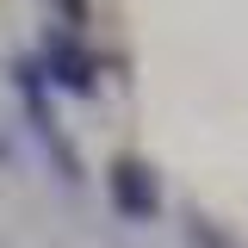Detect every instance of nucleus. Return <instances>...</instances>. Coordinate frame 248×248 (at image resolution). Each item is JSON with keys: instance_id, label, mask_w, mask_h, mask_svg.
<instances>
[{"instance_id": "obj_1", "label": "nucleus", "mask_w": 248, "mask_h": 248, "mask_svg": "<svg viewBox=\"0 0 248 248\" xmlns=\"http://www.w3.org/2000/svg\"><path fill=\"white\" fill-rule=\"evenodd\" d=\"M13 87H19V99H25L31 130H37V143L50 149L56 174H62V180H81V161H75V149H68V137H62L56 112H50V81H44V68H37L31 56H13Z\"/></svg>"}, {"instance_id": "obj_2", "label": "nucleus", "mask_w": 248, "mask_h": 248, "mask_svg": "<svg viewBox=\"0 0 248 248\" xmlns=\"http://www.w3.org/2000/svg\"><path fill=\"white\" fill-rule=\"evenodd\" d=\"M37 68H44V81L62 87V93H81V99L99 93V68H93V56L81 50V37H75V31H50V37H44Z\"/></svg>"}, {"instance_id": "obj_3", "label": "nucleus", "mask_w": 248, "mask_h": 248, "mask_svg": "<svg viewBox=\"0 0 248 248\" xmlns=\"http://www.w3.org/2000/svg\"><path fill=\"white\" fill-rule=\"evenodd\" d=\"M112 205H118V217H130V223H149V217L161 211V186H155L149 161H137V155H118V161H112Z\"/></svg>"}, {"instance_id": "obj_4", "label": "nucleus", "mask_w": 248, "mask_h": 248, "mask_svg": "<svg viewBox=\"0 0 248 248\" xmlns=\"http://www.w3.org/2000/svg\"><path fill=\"white\" fill-rule=\"evenodd\" d=\"M50 6H56V19H62V31H75V37H81V25H87V0H50Z\"/></svg>"}, {"instance_id": "obj_5", "label": "nucleus", "mask_w": 248, "mask_h": 248, "mask_svg": "<svg viewBox=\"0 0 248 248\" xmlns=\"http://www.w3.org/2000/svg\"><path fill=\"white\" fill-rule=\"evenodd\" d=\"M186 236H192V242H199V248H236V242H230V236H217V230H211V223H205V217H186Z\"/></svg>"}, {"instance_id": "obj_6", "label": "nucleus", "mask_w": 248, "mask_h": 248, "mask_svg": "<svg viewBox=\"0 0 248 248\" xmlns=\"http://www.w3.org/2000/svg\"><path fill=\"white\" fill-rule=\"evenodd\" d=\"M6 161H13V143H6V137H0V168H6Z\"/></svg>"}]
</instances>
